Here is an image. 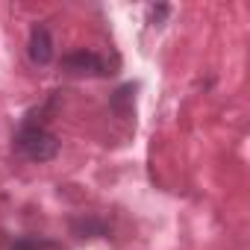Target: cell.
I'll use <instances>...</instances> for the list:
<instances>
[{
    "label": "cell",
    "mask_w": 250,
    "mask_h": 250,
    "mask_svg": "<svg viewBox=\"0 0 250 250\" xmlns=\"http://www.w3.org/2000/svg\"><path fill=\"white\" fill-rule=\"evenodd\" d=\"M59 147H62L59 139L47 127L33 124V121H24L21 130H18V136H15V153L24 156V159H30V162H39V165L56 159L59 156Z\"/></svg>",
    "instance_id": "6da1fadb"
},
{
    "label": "cell",
    "mask_w": 250,
    "mask_h": 250,
    "mask_svg": "<svg viewBox=\"0 0 250 250\" xmlns=\"http://www.w3.org/2000/svg\"><path fill=\"white\" fill-rule=\"evenodd\" d=\"M62 71L71 77H106L112 74L106 68V59L94 50H74L62 56Z\"/></svg>",
    "instance_id": "7a4b0ae2"
},
{
    "label": "cell",
    "mask_w": 250,
    "mask_h": 250,
    "mask_svg": "<svg viewBox=\"0 0 250 250\" xmlns=\"http://www.w3.org/2000/svg\"><path fill=\"white\" fill-rule=\"evenodd\" d=\"M27 56H30V62L39 65V68H44V65L53 62V56H56V44H53V36H50V30H47L44 24H36V27L30 30Z\"/></svg>",
    "instance_id": "3957f363"
},
{
    "label": "cell",
    "mask_w": 250,
    "mask_h": 250,
    "mask_svg": "<svg viewBox=\"0 0 250 250\" xmlns=\"http://www.w3.org/2000/svg\"><path fill=\"white\" fill-rule=\"evenodd\" d=\"M133 100H136V85L127 83V85H121V88L112 94L109 106H112V112H115L118 118H130V115H133Z\"/></svg>",
    "instance_id": "277c9868"
},
{
    "label": "cell",
    "mask_w": 250,
    "mask_h": 250,
    "mask_svg": "<svg viewBox=\"0 0 250 250\" xmlns=\"http://www.w3.org/2000/svg\"><path fill=\"white\" fill-rule=\"evenodd\" d=\"M168 15H171V6H168V3H159V6H147V18H150V24H162Z\"/></svg>",
    "instance_id": "5b68a950"
},
{
    "label": "cell",
    "mask_w": 250,
    "mask_h": 250,
    "mask_svg": "<svg viewBox=\"0 0 250 250\" xmlns=\"http://www.w3.org/2000/svg\"><path fill=\"white\" fill-rule=\"evenodd\" d=\"M74 229H77V232H97V235H103V232H106V227H103L100 221H83V227H77V224H74Z\"/></svg>",
    "instance_id": "8992f818"
},
{
    "label": "cell",
    "mask_w": 250,
    "mask_h": 250,
    "mask_svg": "<svg viewBox=\"0 0 250 250\" xmlns=\"http://www.w3.org/2000/svg\"><path fill=\"white\" fill-rule=\"evenodd\" d=\"M9 250H44V244L36 241V238H21V241H15Z\"/></svg>",
    "instance_id": "52a82bcc"
}]
</instances>
